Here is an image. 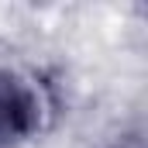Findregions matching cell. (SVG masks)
Instances as JSON below:
<instances>
[{
  "instance_id": "obj_1",
  "label": "cell",
  "mask_w": 148,
  "mask_h": 148,
  "mask_svg": "<svg viewBox=\"0 0 148 148\" xmlns=\"http://www.w3.org/2000/svg\"><path fill=\"white\" fill-rule=\"evenodd\" d=\"M38 124H41L38 90L14 69L0 66V148H10L24 138H31Z\"/></svg>"
}]
</instances>
